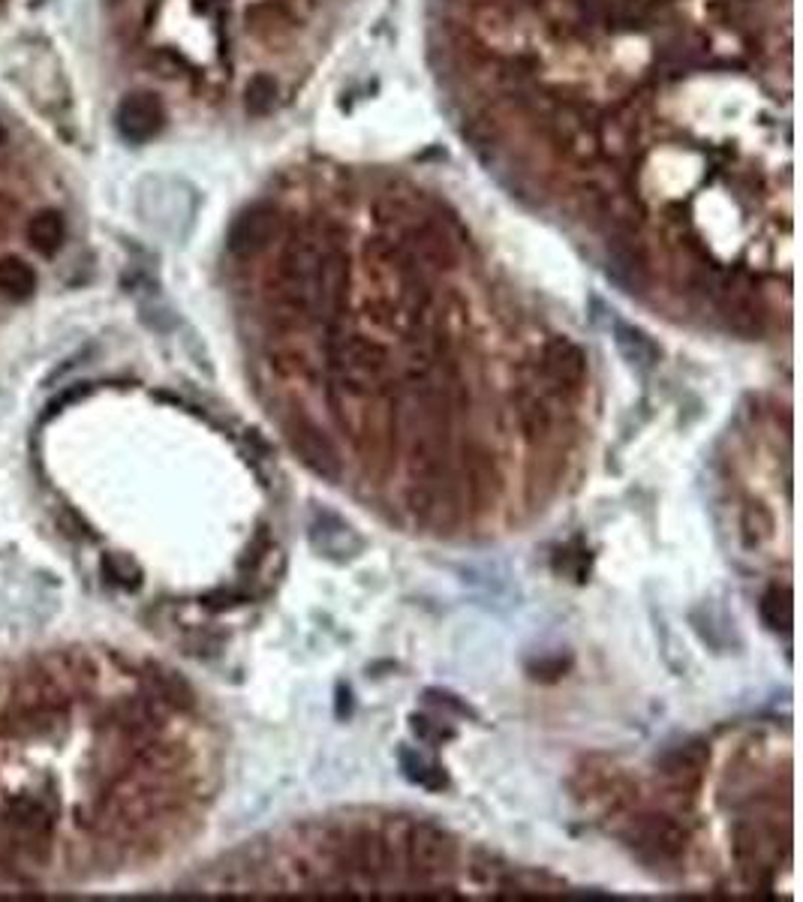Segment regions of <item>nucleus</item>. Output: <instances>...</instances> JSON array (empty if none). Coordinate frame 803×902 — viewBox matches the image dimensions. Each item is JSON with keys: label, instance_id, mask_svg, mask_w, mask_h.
I'll return each instance as SVG.
<instances>
[{"label": "nucleus", "instance_id": "nucleus-1", "mask_svg": "<svg viewBox=\"0 0 803 902\" xmlns=\"http://www.w3.org/2000/svg\"><path fill=\"white\" fill-rule=\"evenodd\" d=\"M283 434H287L289 449L295 451V458H299L314 476H319L323 482H331V485L340 482V476H343V458H340L334 439L328 437L326 430L316 425L311 415H289L287 425H283Z\"/></svg>", "mask_w": 803, "mask_h": 902}, {"label": "nucleus", "instance_id": "nucleus-2", "mask_svg": "<svg viewBox=\"0 0 803 902\" xmlns=\"http://www.w3.org/2000/svg\"><path fill=\"white\" fill-rule=\"evenodd\" d=\"M328 355L340 376L355 382H377L389 367V350L374 338L364 334H338L328 343Z\"/></svg>", "mask_w": 803, "mask_h": 902}, {"label": "nucleus", "instance_id": "nucleus-3", "mask_svg": "<svg viewBox=\"0 0 803 902\" xmlns=\"http://www.w3.org/2000/svg\"><path fill=\"white\" fill-rule=\"evenodd\" d=\"M458 861V842L437 825H415L406 833V866L413 876L434 878L452 869Z\"/></svg>", "mask_w": 803, "mask_h": 902}, {"label": "nucleus", "instance_id": "nucleus-4", "mask_svg": "<svg viewBox=\"0 0 803 902\" xmlns=\"http://www.w3.org/2000/svg\"><path fill=\"white\" fill-rule=\"evenodd\" d=\"M686 840H690L686 827L666 813L641 815L629 830L632 849H638L650 861H678L686 852Z\"/></svg>", "mask_w": 803, "mask_h": 902}, {"label": "nucleus", "instance_id": "nucleus-5", "mask_svg": "<svg viewBox=\"0 0 803 902\" xmlns=\"http://www.w3.org/2000/svg\"><path fill=\"white\" fill-rule=\"evenodd\" d=\"M114 126H118L121 138H126L130 145L151 142L154 136H160V130L166 126L163 100L157 94H148V90L126 94L124 100L118 102V109H114Z\"/></svg>", "mask_w": 803, "mask_h": 902}, {"label": "nucleus", "instance_id": "nucleus-6", "mask_svg": "<svg viewBox=\"0 0 803 902\" xmlns=\"http://www.w3.org/2000/svg\"><path fill=\"white\" fill-rule=\"evenodd\" d=\"M280 235V214L271 205H253L247 211L235 217V223L229 226V251L239 259H253L265 253Z\"/></svg>", "mask_w": 803, "mask_h": 902}, {"label": "nucleus", "instance_id": "nucleus-7", "mask_svg": "<svg viewBox=\"0 0 803 902\" xmlns=\"http://www.w3.org/2000/svg\"><path fill=\"white\" fill-rule=\"evenodd\" d=\"M608 275L626 292H641L650 283V253L632 229H615L608 239Z\"/></svg>", "mask_w": 803, "mask_h": 902}, {"label": "nucleus", "instance_id": "nucleus-8", "mask_svg": "<svg viewBox=\"0 0 803 902\" xmlns=\"http://www.w3.org/2000/svg\"><path fill=\"white\" fill-rule=\"evenodd\" d=\"M542 374L560 394H577L587 379V355L569 338H553L542 352Z\"/></svg>", "mask_w": 803, "mask_h": 902}, {"label": "nucleus", "instance_id": "nucleus-9", "mask_svg": "<svg viewBox=\"0 0 803 902\" xmlns=\"http://www.w3.org/2000/svg\"><path fill=\"white\" fill-rule=\"evenodd\" d=\"M58 818V801L39 797V794H22L7 803V827L19 833L22 840H46Z\"/></svg>", "mask_w": 803, "mask_h": 902}, {"label": "nucleus", "instance_id": "nucleus-10", "mask_svg": "<svg viewBox=\"0 0 803 902\" xmlns=\"http://www.w3.org/2000/svg\"><path fill=\"white\" fill-rule=\"evenodd\" d=\"M710 761V749L704 740H690L683 746H674L666 758L659 761V773L674 791L695 789L702 782L704 767Z\"/></svg>", "mask_w": 803, "mask_h": 902}, {"label": "nucleus", "instance_id": "nucleus-11", "mask_svg": "<svg viewBox=\"0 0 803 902\" xmlns=\"http://www.w3.org/2000/svg\"><path fill=\"white\" fill-rule=\"evenodd\" d=\"M340 849L346 866L358 876L379 878L382 873H389V845L377 830H355L350 837H343Z\"/></svg>", "mask_w": 803, "mask_h": 902}, {"label": "nucleus", "instance_id": "nucleus-12", "mask_svg": "<svg viewBox=\"0 0 803 902\" xmlns=\"http://www.w3.org/2000/svg\"><path fill=\"white\" fill-rule=\"evenodd\" d=\"M615 343L617 350H620V355L626 358L629 367L644 370V374L653 370V367L659 364V358H662V350L656 346V340H653L647 331H641V328L623 322V319H615Z\"/></svg>", "mask_w": 803, "mask_h": 902}, {"label": "nucleus", "instance_id": "nucleus-13", "mask_svg": "<svg viewBox=\"0 0 803 902\" xmlns=\"http://www.w3.org/2000/svg\"><path fill=\"white\" fill-rule=\"evenodd\" d=\"M515 415H518V427H521V434H524L527 442H542V439L551 434V425H553L551 410H548L545 398L536 394V391H527V389L518 391Z\"/></svg>", "mask_w": 803, "mask_h": 902}, {"label": "nucleus", "instance_id": "nucleus-14", "mask_svg": "<svg viewBox=\"0 0 803 902\" xmlns=\"http://www.w3.org/2000/svg\"><path fill=\"white\" fill-rule=\"evenodd\" d=\"M774 852V837L762 825H738L734 830V857L743 869H762Z\"/></svg>", "mask_w": 803, "mask_h": 902}, {"label": "nucleus", "instance_id": "nucleus-15", "mask_svg": "<svg viewBox=\"0 0 803 902\" xmlns=\"http://www.w3.org/2000/svg\"><path fill=\"white\" fill-rule=\"evenodd\" d=\"M66 241V223L58 211H37L27 220V244L39 256H54Z\"/></svg>", "mask_w": 803, "mask_h": 902}, {"label": "nucleus", "instance_id": "nucleus-16", "mask_svg": "<svg viewBox=\"0 0 803 902\" xmlns=\"http://www.w3.org/2000/svg\"><path fill=\"white\" fill-rule=\"evenodd\" d=\"M37 289V271L22 256H0V295L10 301H25Z\"/></svg>", "mask_w": 803, "mask_h": 902}, {"label": "nucleus", "instance_id": "nucleus-17", "mask_svg": "<svg viewBox=\"0 0 803 902\" xmlns=\"http://www.w3.org/2000/svg\"><path fill=\"white\" fill-rule=\"evenodd\" d=\"M398 758H401L403 777L410 779V782H415V785H422V789H427V791H442L446 785H449L446 770H442L437 761H430L427 755H422V752L406 749V746H403Z\"/></svg>", "mask_w": 803, "mask_h": 902}, {"label": "nucleus", "instance_id": "nucleus-18", "mask_svg": "<svg viewBox=\"0 0 803 902\" xmlns=\"http://www.w3.org/2000/svg\"><path fill=\"white\" fill-rule=\"evenodd\" d=\"M758 614L770 632H789L791 629V593L786 587H770L758 601Z\"/></svg>", "mask_w": 803, "mask_h": 902}, {"label": "nucleus", "instance_id": "nucleus-19", "mask_svg": "<svg viewBox=\"0 0 803 902\" xmlns=\"http://www.w3.org/2000/svg\"><path fill=\"white\" fill-rule=\"evenodd\" d=\"M741 533L746 548H762L774 536V514L767 512L762 502L746 505L741 514Z\"/></svg>", "mask_w": 803, "mask_h": 902}, {"label": "nucleus", "instance_id": "nucleus-20", "mask_svg": "<svg viewBox=\"0 0 803 902\" xmlns=\"http://www.w3.org/2000/svg\"><path fill=\"white\" fill-rule=\"evenodd\" d=\"M102 575L124 589H136L142 584V569L124 553H106L102 557Z\"/></svg>", "mask_w": 803, "mask_h": 902}, {"label": "nucleus", "instance_id": "nucleus-21", "mask_svg": "<svg viewBox=\"0 0 803 902\" xmlns=\"http://www.w3.org/2000/svg\"><path fill=\"white\" fill-rule=\"evenodd\" d=\"M244 102H247V112L253 114H268L277 102V82L271 75H256L251 78V85L244 90Z\"/></svg>", "mask_w": 803, "mask_h": 902}, {"label": "nucleus", "instance_id": "nucleus-22", "mask_svg": "<svg viewBox=\"0 0 803 902\" xmlns=\"http://www.w3.org/2000/svg\"><path fill=\"white\" fill-rule=\"evenodd\" d=\"M466 478H470V497H473V502H482V497H494L497 473H494V464H490L485 454H478V461L470 464Z\"/></svg>", "mask_w": 803, "mask_h": 902}, {"label": "nucleus", "instance_id": "nucleus-23", "mask_svg": "<svg viewBox=\"0 0 803 902\" xmlns=\"http://www.w3.org/2000/svg\"><path fill=\"white\" fill-rule=\"evenodd\" d=\"M410 722H413L415 738L425 740V743H442V740H452L454 738L452 728L434 726V719H427V716H413Z\"/></svg>", "mask_w": 803, "mask_h": 902}, {"label": "nucleus", "instance_id": "nucleus-24", "mask_svg": "<svg viewBox=\"0 0 803 902\" xmlns=\"http://www.w3.org/2000/svg\"><path fill=\"white\" fill-rule=\"evenodd\" d=\"M244 601H251L247 593H239V589H217L211 596H205V605L214 608V611H227V608H239Z\"/></svg>", "mask_w": 803, "mask_h": 902}, {"label": "nucleus", "instance_id": "nucleus-25", "mask_svg": "<svg viewBox=\"0 0 803 902\" xmlns=\"http://www.w3.org/2000/svg\"><path fill=\"white\" fill-rule=\"evenodd\" d=\"M3 142H7V130L0 126V145H3Z\"/></svg>", "mask_w": 803, "mask_h": 902}]
</instances>
